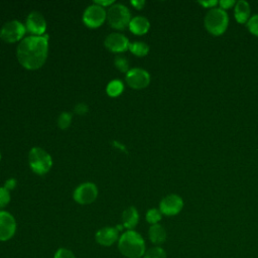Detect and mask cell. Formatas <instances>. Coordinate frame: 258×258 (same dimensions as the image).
Wrapping results in <instances>:
<instances>
[{
  "instance_id": "6da1fadb",
  "label": "cell",
  "mask_w": 258,
  "mask_h": 258,
  "mask_svg": "<svg viewBox=\"0 0 258 258\" xmlns=\"http://www.w3.org/2000/svg\"><path fill=\"white\" fill-rule=\"evenodd\" d=\"M48 53V36L30 35L23 38L16 50L19 63L30 71L41 68Z\"/></svg>"
},
{
  "instance_id": "7a4b0ae2",
  "label": "cell",
  "mask_w": 258,
  "mask_h": 258,
  "mask_svg": "<svg viewBox=\"0 0 258 258\" xmlns=\"http://www.w3.org/2000/svg\"><path fill=\"white\" fill-rule=\"evenodd\" d=\"M118 249L127 258H141L146 252L144 239L134 230H127L119 237Z\"/></svg>"
},
{
  "instance_id": "3957f363",
  "label": "cell",
  "mask_w": 258,
  "mask_h": 258,
  "mask_svg": "<svg viewBox=\"0 0 258 258\" xmlns=\"http://www.w3.org/2000/svg\"><path fill=\"white\" fill-rule=\"evenodd\" d=\"M229 16L221 7L211 8L205 16V26L214 35H221L227 29Z\"/></svg>"
},
{
  "instance_id": "277c9868",
  "label": "cell",
  "mask_w": 258,
  "mask_h": 258,
  "mask_svg": "<svg viewBox=\"0 0 258 258\" xmlns=\"http://www.w3.org/2000/svg\"><path fill=\"white\" fill-rule=\"evenodd\" d=\"M28 163L34 173L43 175L51 168L52 159L44 149L33 147L28 154Z\"/></svg>"
},
{
  "instance_id": "5b68a950",
  "label": "cell",
  "mask_w": 258,
  "mask_h": 258,
  "mask_svg": "<svg viewBox=\"0 0 258 258\" xmlns=\"http://www.w3.org/2000/svg\"><path fill=\"white\" fill-rule=\"evenodd\" d=\"M107 20L111 27L122 30L129 26L131 14L126 6L119 3H114L107 11Z\"/></svg>"
},
{
  "instance_id": "8992f818",
  "label": "cell",
  "mask_w": 258,
  "mask_h": 258,
  "mask_svg": "<svg viewBox=\"0 0 258 258\" xmlns=\"http://www.w3.org/2000/svg\"><path fill=\"white\" fill-rule=\"evenodd\" d=\"M26 31V27L17 20L6 22L0 29V38L5 42H16L22 39Z\"/></svg>"
},
{
  "instance_id": "52a82bcc",
  "label": "cell",
  "mask_w": 258,
  "mask_h": 258,
  "mask_svg": "<svg viewBox=\"0 0 258 258\" xmlns=\"http://www.w3.org/2000/svg\"><path fill=\"white\" fill-rule=\"evenodd\" d=\"M107 18V12L104 7L98 4H92L87 7L83 14V22L90 28H97L101 26Z\"/></svg>"
},
{
  "instance_id": "ba28073f",
  "label": "cell",
  "mask_w": 258,
  "mask_h": 258,
  "mask_svg": "<svg viewBox=\"0 0 258 258\" xmlns=\"http://www.w3.org/2000/svg\"><path fill=\"white\" fill-rule=\"evenodd\" d=\"M125 81L130 88L140 90L146 88L149 85L150 76L147 71L140 68H134L128 71L125 77Z\"/></svg>"
},
{
  "instance_id": "9c48e42d",
  "label": "cell",
  "mask_w": 258,
  "mask_h": 258,
  "mask_svg": "<svg viewBox=\"0 0 258 258\" xmlns=\"http://www.w3.org/2000/svg\"><path fill=\"white\" fill-rule=\"evenodd\" d=\"M98 196V188L92 182H84L74 190V200L80 205L92 204Z\"/></svg>"
},
{
  "instance_id": "30bf717a",
  "label": "cell",
  "mask_w": 258,
  "mask_h": 258,
  "mask_svg": "<svg viewBox=\"0 0 258 258\" xmlns=\"http://www.w3.org/2000/svg\"><path fill=\"white\" fill-rule=\"evenodd\" d=\"M15 232L16 222L14 217L6 211H0V241L10 240Z\"/></svg>"
},
{
  "instance_id": "8fae6325",
  "label": "cell",
  "mask_w": 258,
  "mask_h": 258,
  "mask_svg": "<svg viewBox=\"0 0 258 258\" xmlns=\"http://www.w3.org/2000/svg\"><path fill=\"white\" fill-rule=\"evenodd\" d=\"M183 207L182 199L177 195H168L164 197L159 204V211L165 216L177 215Z\"/></svg>"
},
{
  "instance_id": "7c38bea8",
  "label": "cell",
  "mask_w": 258,
  "mask_h": 258,
  "mask_svg": "<svg viewBox=\"0 0 258 258\" xmlns=\"http://www.w3.org/2000/svg\"><path fill=\"white\" fill-rule=\"evenodd\" d=\"M26 30L30 32L32 35L41 36L44 35L46 30V21L41 13L37 11H32L28 14L25 23Z\"/></svg>"
},
{
  "instance_id": "4fadbf2b",
  "label": "cell",
  "mask_w": 258,
  "mask_h": 258,
  "mask_svg": "<svg viewBox=\"0 0 258 258\" xmlns=\"http://www.w3.org/2000/svg\"><path fill=\"white\" fill-rule=\"evenodd\" d=\"M129 43L130 42L128 38L124 34L118 33V32L109 34L104 40V44L106 48L112 52L126 51L129 47Z\"/></svg>"
},
{
  "instance_id": "5bb4252c",
  "label": "cell",
  "mask_w": 258,
  "mask_h": 258,
  "mask_svg": "<svg viewBox=\"0 0 258 258\" xmlns=\"http://www.w3.org/2000/svg\"><path fill=\"white\" fill-rule=\"evenodd\" d=\"M95 239L99 245L109 247L119 240V231L117 230V228L104 227L97 231Z\"/></svg>"
},
{
  "instance_id": "9a60e30c",
  "label": "cell",
  "mask_w": 258,
  "mask_h": 258,
  "mask_svg": "<svg viewBox=\"0 0 258 258\" xmlns=\"http://www.w3.org/2000/svg\"><path fill=\"white\" fill-rule=\"evenodd\" d=\"M150 27V23L148 19L144 16H135L131 18L129 23V29L136 35H143L145 34Z\"/></svg>"
},
{
  "instance_id": "2e32d148",
  "label": "cell",
  "mask_w": 258,
  "mask_h": 258,
  "mask_svg": "<svg viewBox=\"0 0 258 258\" xmlns=\"http://www.w3.org/2000/svg\"><path fill=\"white\" fill-rule=\"evenodd\" d=\"M139 221V214L134 207L127 208L122 213V226L127 230H133Z\"/></svg>"
},
{
  "instance_id": "e0dca14e",
  "label": "cell",
  "mask_w": 258,
  "mask_h": 258,
  "mask_svg": "<svg viewBox=\"0 0 258 258\" xmlns=\"http://www.w3.org/2000/svg\"><path fill=\"white\" fill-rule=\"evenodd\" d=\"M235 18L239 23H247L250 18V5L245 0H239L235 3Z\"/></svg>"
},
{
  "instance_id": "ac0fdd59",
  "label": "cell",
  "mask_w": 258,
  "mask_h": 258,
  "mask_svg": "<svg viewBox=\"0 0 258 258\" xmlns=\"http://www.w3.org/2000/svg\"><path fill=\"white\" fill-rule=\"evenodd\" d=\"M148 236H149L150 241L154 245L158 246V245H161L162 243L165 242V240H166V231L159 224L151 225L150 228H149V231H148Z\"/></svg>"
},
{
  "instance_id": "d6986e66",
  "label": "cell",
  "mask_w": 258,
  "mask_h": 258,
  "mask_svg": "<svg viewBox=\"0 0 258 258\" xmlns=\"http://www.w3.org/2000/svg\"><path fill=\"white\" fill-rule=\"evenodd\" d=\"M128 49L135 55L137 56H144L148 53L149 51V46L145 42L141 41H135V42H130Z\"/></svg>"
},
{
  "instance_id": "ffe728a7",
  "label": "cell",
  "mask_w": 258,
  "mask_h": 258,
  "mask_svg": "<svg viewBox=\"0 0 258 258\" xmlns=\"http://www.w3.org/2000/svg\"><path fill=\"white\" fill-rule=\"evenodd\" d=\"M124 89V85L120 80L111 81L106 88V92L110 97H118Z\"/></svg>"
},
{
  "instance_id": "44dd1931",
  "label": "cell",
  "mask_w": 258,
  "mask_h": 258,
  "mask_svg": "<svg viewBox=\"0 0 258 258\" xmlns=\"http://www.w3.org/2000/svg\"><path fill=\"white\" fill-rule=\"evenodd\" d=\"M143 258H166V252L159 246H154L146 250Z\"/></svg>"
},
{
  "instance_id": "7402d4cb",
  "label": "cell",
  "mask_w": 258,
  "mask_h": 258,
  "mask_svg": "<svg viewBox=\"0 0 258 258\" xmlns=\"http://www.w3.org/2000/svg\"><path fill=\"white\" fill-rule=\"evenodd\" d=\"M114 64L115 67L122 73H128L129 71V61L124 55H117L114 58Z\"/></svg>"
},
{
  "instance_id": "603a6c76",
  "label": "cell",
  "mask_w": 258,
  "mask_h": 258,
  "mask_svg": "<svg viewBox=\"0 0 258 258\" xmlns=\"http://www.w3.org/2000/svg\"><path fill=\"white\" fill-rule=\"evenodd\" d=\"M161 217H162V214L159 210L157 209H150L147 211L146 213V221L151 224V225H155V224H158V222L161 220Z\"/></svg>"
},
{
  "instance_id": "cb8c5ba5",
  "label": "cell",
  "mask_w": 258,
  "mask_h": 258,
  "mask_svg": "<svg viewBox=\"0 0 258 258\" xmlns=\"http://www.w3.org/2000/svg\"><path fill=\"white\" fill-rule=\"evenodd\" d=\"M72 122V115L68 112H62L57 118V126L60 129H67Z\"/></svg>"
},
{
  "instance_id": "d4e9b609",
  "label": "cell",
  "mask_w": 258,
  "mask_h": 258,
  "mask_svg": "<svg viewBox=\"0 0 258 258\" xmlns=\"http://www.w3.org/2000/svg\"><path fill=\"white\" fill-rule=\"evenodd\" d=\"M247 27L252 34L258 36V14H255L249 18L247 21Z\"/></svg>"
},
{
  "instance_id": "484cf974",
  "label": "cell",
  "mask_w": 258,
  "mask_h": 258,
  "mask_svg": "<svg viewBox=\"0 0 258 258\" xmlns=\"http://www.w3.org/2000/svg\"><path fill=\"white\" fill-rule=\"evenodd\" d=\"M10 202V194L7 188L4 186L0 187V211H2L3 208H5Z\"/></svg>"
},
{
  "instance_id": "4316f807",
  "label": "cell",
  "mask_w": 258,
  "mask_h": 258,
  "mask_svg": "<svg viewBox=\"0 0 258 258\" xmlns=\"http://www.w3.org/2000/svg\"><path fill=\"white\" fill-rule=\"evenodd\" d=\"M53 258H76L73 251L67 249V248H59L54 253Z\"/></svg>"
},
{
  "instance_id": "83f0119b",
  "label": "cell",
  "mask_w": 258,
  "mask_h": 258,
  "mask_svg": "<svg viewBox=\"0 0 258 258\" xmlns=\"http://www.w3.org/2000/svg\"><path fill=\"white\" fill-rule=\"evenodd\" d=\"M75 112L79 115H84L88 112V106L84 103H80L75 107Z\"/></svg>"
},
{
  "instance_id": "f1b7e54d",
  "label": "cell",
  "mask_w": 258,
  "mask_h": 258,
  "mask_svg": "<svg viewBox=\"0 0 258 258\" xmlns=\"http://www.w3.org/2000/svg\"><path fill=\"white\" fill-rule=\"evenodd\" d=\"M235 1H233V0H221L220 2H219V5H220V7L222 8V9H227V8H230V7H232L233 5H235Z\"/></svg>"
},
{
  "instance_id": "f546056e",
  "label": "cell",
  "mask_w": 258,
  "mask_h": 258,
  "mask_svg": "<svg viewBox=\"0 0 258 258\" xmlns=\"http://www.w3.org/2000/svg\"><path fill=\"white\" fill-rule=\"evenodd\" d=\"M15 186H16V180L14 178H9L8 180H6L5 185H4V187L7 188L8 190L13 189Z\"/></svg>"
},
{
  "instance_id": "4dcf8cb0",
  "label": "cell",
  "mask_w": 258,
  "mask_h": 258,
  "mask_svg": "<svg viewBox=\"0 0 258 258\" xmlns=\"http://www.w3.org/2000/svg\"><path fill=\"white\" fill-rule=\"evenodd\" d=\"M200 4H202L203 6H205V7H210V8H214L215 7V5H217L218 4V1H216V0H208V1H200L199 2Z\"/></svg>"
},
{
  "instance_id": "1f68e13d",
  "label": "cell",
  "mask_w": 258,
  "mask_h": 258,
  "mask_svg": "<svg viewBox=\"0 0 258 258\" xmlns=\"http://www.w3.org/2000/svg\"><path fill=\"white\" fill-rule=\"evenodd\" d=\"M131 4L136 8V9H142L144 4H145V1L143 0H138V1H131Z\"/></svg>"
},
{
  "instance_id": "d6a6232c",
  "label": "cell",
  "mask_w": 258,
  "mask_h": 258,
  "mask_svg": "<svg viewBox=\"0 0 258 258\" xmlns=\"http://www.w3.org/2000/svg\"><path fill=\"white\" fill-rule=\"evenodd\" d=\"M94 3H95V4H98V5L102 6V7H105V6H111V5H113V4H114V1H109V0H107V1H95Z\"/></svg>"
},
{
  "instance_id": "836d02e7",
  "label": "cell",
  "mask_w": 258,
  "mask_h": 258,
  "mask_svg": "<svg viewBox=\"0 0 258 258\" xmlns=\"http://www.w3.org/2000/svg\"><path fill=\"white\" fill-rule=\"evenodd\" d=\"M0 159H1V153H0Z\"/></svg>"
}]
</instances>
